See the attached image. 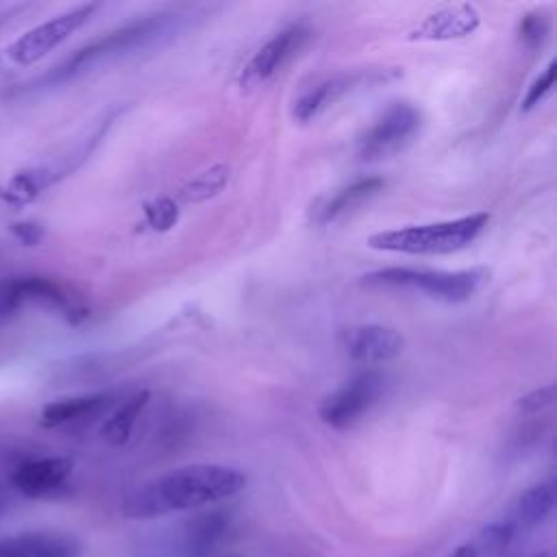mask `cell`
Masks as SVG:
<instances>
[{
	"label": "cell",
	"instance_id": "277c9868",
	"mask_svg": "<svg viewBox=\"0 0 557 557\" xmlns=\"http://www.w3.org/2000/svg\"><path fill=\"white\" fill-rule=\"evenodd\" d=\"M487 281L485 268L468 270H426V268H381L363 276V285L387 289H416L435 300L466 302Z\"/></svg>",
	"mask_w": 557,
	"mask_h": 557
},
{
	"label": "cell",
	"instance_id": "5b68a950",
	"mask_svg": "<svg viewBox=\"0 0 557 557\" xmlns=\"http://www.w3.org/2000/svg\"><path fill=\"white\" fill-rule=\"evenodd\" d=\"M28 302L54 309L74 324L87 315L85 307L61 283L52 278L13 276L0 283V322L13 318Z\"/></svg>",
	"mask_w": 557,
	"mask_h": 557
},
{
	"label": "cell",
	"instance_id": "4316f807",
	"mask_svg": "<svg viewBox=\"0 0 557 557\" xmlns=\"http://www.w3.org/2000/svg\"><path fill=\"white\" fill-rule=\"evenodd\" d=\"M11 233L15 235V239L24 246H37L44 242L46 231L41 224L33 222V220H24V222H15L11 224Z\"/></svg>",
	"mask_w": 557,
	"mask_h": 557
},
{
	"label": "cell",
	"instance_id": "d6986e66",
	"mask_svg": "<svg viewBox=\"0 0 557 557\" xmlns=\"http://www.w3.org/2000/svg\"><path fill=\"white\" fill-rule=\"evenodd\" d=\"M54 181L48 168H30L13 174L4 187H0V198L13 207L30 205L50 183Z\"/></svg>",
	"mask_w": 557,
	"mask_h": 557
},
{
	"label": "cell",
	"instance_id": "7c38bea8",
	"mask_svg": "<svg viewBox=\"0 0 557 557\" xmlns=\"http://www.w3.org/2000/svg\"><path fill=\"white\" fill-rule=\"evenodd\" d=\"M0 557H81V544L61 533H20L0 540Z\"/></svg>",
	"mask_w": 557,
	"mask_h": 557
},
{
	"label": "cell",
	"instance_id": "9c48e42d",
	"mask_svg": "<svg viewBox=\"0 0 557 557\" xmlns=\"http://www.w3.org/2000/svg\"><path fill=\"white\" fill-rule=\"evenodd\" d=\"M311 30L307 24L296 22L272 35L246 63L239 74L242 89H255L268 83L309 39Z\"/></svg>",
	"mask_w": 557,
	"mask_h": 557
},
{
	"label": "cell",
	"instance_id": "4fadbf2b",
	"mask_svg": "<svg viewBox=\"0 0 557 557\" xmlns=\"http://www.w3.org/2000/svg\"><path fill=\"white\" fill-rule=\"evenodd\" d=\"M479 26V13L472 4H455L446 7L433 15H429L411 35L409 39H429V41H444V39H459L474 33Z\"/></svg>",
	"mask_w": 557,
	"mask_h": 557
},
{
	"label": "cell",
	"instance_id": "cb8c5ba5",
	"mask_svg": "<svg viewBox=\"0 0 557 557\" xmlns=\"http://www.w3.org/2000/svg\"><path fill=\"white\" fill-rule=\"evenodd\" d=\"M555 74H557V63L550 61L546 65V70L531 83V87L527 89L524 98H522V109L529 111L533 107H537L550 91H553V85H555Z\"/></svg>",
	"mask_w": 557,
	"mask_h": 557
},
{
	"label": "cell",
	"instance_id": "5bb4252c",
	"mask_svg": "<svg viewBox=\"0 0 557 557\" xmlns=\"http://www.w3.org/2000/svg\"><path fill=\"white\" fill-rule=\"evenodd\" d=\"M383 187H385V181L381 176L357 178V181L344 185L342 189H337L331 198H326L322 202V207L315 209L313 220L318 224H329V222L342 218L344 213L357 209L359 205L368 202L370 198H374Z\"/></svg>",
	"mask_w": 557,
	"mask_h": 557
},
{
	"label": "cell",
	"instance_id": "9a60e30c",
	"mask_svg": "<svg viewBox=\"0 0 557 557\" xmlns=\"http://www.w3.org/2000/svg\"><path fill=\"white\" fill-rule=\"evenodd\" d=\"M111 403L109 394H83V396H70L48 403L41 409L39 424L46 429L72 424L78 420H87L98 416L102 409H107Z\"/></svg>",
	"mask_w": 557,
	"mask_h": 557
},
{
	"label": "cell",
	"instance_id": "ac0fdd59",
	"mask_svg": "<svg viewBox=\"0 0 557 557\" xmlns=\"http://www.w3.org/2000/svg\"><path fill=\"white\" fill-rule=\"evenodd\" d=\"M150 400V392L141 389L133 396H128L102 424V440L111 446H122L128 442L131 433H133V426L137 422V418L141 416V411L146 409Z\"/></svg>",
	"mask_w": 557,
	"mask_h": 557
},
{
	"label": "cell",
	"instance_id": "603a6c76",
	"mask_svg": "<svg viewBox=\"0 0 557 557\" xmlns=\"http://www.w3.org/2000/svg\"><path fill=\"white\" fill-rule=\"evenodd\" d=\"M144 213H146V222L154 231H168L178 220V207L170 198H159V200L146 205Z\"/></svg>",
	"mask_w": 557,
	"mask_h": 557
},
{
	"label": "cell",
	"instance_id": "7402d4cb",
	"mask_svg": "<svg viewBox=\"0 0 557 557\" xmlns=\"http://www.w3.org/2000/svg\"><path fill=\"white\" fill-rule=\"evenodd\" d=\"M548 30H550V22L544 13H529L520 20L518 24V35H520V41L527 46V48H537L544 44V39L548 37Z\"/></svg>",
	"mask_w": 557,
	"mask_h": 557
},
{
	"label": "cell",
	"instance_id": "ba28073f",
	"mask_svg": "<svg viewBox=\"0 0 557 557\" xmlns=\"http://www.w3.org/2000/svg\"><path fill=\"white\" fill-rule=\"evenodd\" d=\"M422 113L409 102H394L359 139V157L363 161H381L403 150L420 131Z\"/></svg>",
	"mask_w": 557,
	"mask_h": 557
},
{
	"label": "cell",
	"instance_id": "f546056e",
	"mask_svg": "<svg viewBox=\"0 0 557 557\" xmlns=\"http://www.w3.org/2000/svg\"><path fill=\"white\" fill-rule=\"evenodd\" d=\"M228 557H235V555H228Z\"/></svg>",
	"mask_w": 557,
	"mask_h": 557
},
{
	"label": "cell",
	"instance_id": "8fae6325",
	"mask_svg": "<svg viewBox=\"0 0 557 557\" xmlns=\"http://www.w3.org/2000/svg\"><path fill=\"white\" fill-rule=\"evenodd\" d=\"M72 468L74 463L70 457H35L22 461L13 470L11 483L20 494L28 498H44L59 492L65 485V481L72 474Z\"/></svg>",
	"mask_w": 557,
	"mask_h": 557
},
{
	"label": "cell",
	"instance_id": "83f0119b",
	"mask_svg": "<svg viewBox=\"0 0 557 557\" xmlns=\"http://www.w3.org/2000/svg\"><path fill=\"white\" fill-rule=\"evenodd\" d=\"M450 557H479V550L474 546H470V544H461V546H457L453 550Z\"/></svg>",
	"mask_w": 557,
	"mask_h": 557
},
{
	"label": "cell",
	"instance_id": "6da1fadb",
	"mask_svg": "<svg viewBox=\"0 0 557 557\" xmlns=\"http://www.w3.org/2000/svg\"><path fill=\"white\" fill-rule=\"evenodd\" d=\"M244 487L246 474L237 468L222 463L181 466L131 492L122 503V513L133 520L161 518L228 500Z\"/></svg>",
	"mask_w": 557,
	"mask_h": 557
},
{
	"label": "cell",
	"instance_id": "44dd1931",
	"mask_svg": "<svg viewBox=\"0 0 557 557\" xmlns=\"http://www.w3.org/2000/svg\"><path fill=\"white\" fill-rule=\"evenodd\" d=\"M224 527H226V518L222 511H209L200 516L189 531L194 546L200 550H207L213 544V540L224 531Z\"/></svg>",
	"mask_w": 557,
	"mask_h": 557
},
{
	"label": "cell",
	"instance_id": "7a4b0ae2",
	"mask_svg": "<svg viewBox=\"0 0 557 557\" xmlns=\"http://www.w3.org/2000/svg\"><path fill=\"white\" fill-rule=\"evenodd\" d=\"M181 26H183V17L176 13H154V15H146L135 22H128V24L89 41L87 46L78 48L63 63H59L46 76H41L37 81V85H41V87L59 85V83H65L104 61L126 57L137 50H144V48H152V46L174 37Z\"/></svg>",
	"mask_w": 557,
	"mask_h": 557
},
{
	"label": "cell",
	"instance_id": "8992f818",
	"mask_svg": "<svg viewBox=\"0 0 557 557\" xmlns=\"http://www.w3.org/2000/svg\"><path fill=\"white\" fill-rule=\"evenodd\" d=\"M96 11H98L96 2H87V4H78L74 9H67L50 20L33 26L24 35H20L13 44L7 46L4 57L11 63L22 65V67L37 63L48 52H52L57 46H61L70 35H74L78 28H83Z\"/></svg>",
	"mask_w": 557,
	"mask_h": 557
},
{
	"label": "cell",
	"instance_id": "3957f363",
	"mask_svg": "<svg viewBox=\"0 0 557 557\" xmlns=\"http://www.w3.org/2000/svg\"><path fill=\"white\" fill-rule=\"evenodd\" d=\"M487 213H470L455 220L411 224L403 228L379 231L368 237V246L403 255H450L468 248L487 226Z\"/></svg>",
	"mask_w": 557,
	"mask_h": 557
},
{
	"label": "cell",
	"instance_id": "484cf974",
	"mask_svg": "<svg viewBox=\"0 0 557 557\" xmlns=\"http://www.w3.org/2000/svg\"><path fill=\"white\" fill-rule=\"evenodd\" d=\"M553 400H555V385L548 383L546 387L533 389V392H529L527 396H522V398L518 400V409H522V411H527V413H537V411L550 407Z\"/></svg>",
	"mask_w": 557,
	"mask_h": 557
},
{
	"label": "cell",
	"instance_id": "e0dca14e",
	"mask_svg": "<svg viewBox=\"0 0 557 557\" xmlns=\"http://www.w3.org/2000/svg\"><path fill=\"white\" fill-rule=\"evenodd\" d=\"M555 507V485L553 481L537 483L529 490H524L518 500L511 507V516L507 518L516 531L518 529H531L544 522Z\"/></svg>",
	"mask_w": 557,
	"mask_h": 557
},
{
	"label": "cell",
	"instance_id": "f1b7e54d",
	"mask_svg": "<svg viewBox=\"0 0 557 557\" xmlns=\"http://www.w3.org/2000/svg\"><path fill=\"white\" fill-rule=\"evenodd\" d=\"M4 507H7V500H4V496H2V492H0V516H2Z\"/></svg>",
	"mask_w": 557,
	"mask_h": 557
},
{
	"label": "cell",
	"instance_id": "52a82bcc",
	"mask_svg": "<svg viewBox=\"0 0 557 557\" xmlns=\"http://www.w3.org/2000/svg\"><path fill=\"white\" fill-rule=\"evenodd\" d=\"M385 389V376L374 370H361L333 394L324 396L320 403V420L331 429H348L361 420L363 413L372 409V405L381 398Z\"/></svg>",
	"mask_w": 557,
	"mask_h": 557
},
{
	"label": "cell",
	"instance_id": "ffe728a7",
	"mask_svg": "<svg viewBox=\"0 0 557 557\" xmlns=\"http://www.w3.org/2000/svg\"><path fill=\"white\" fill-rule=\"evenodd\" d=\"M228 178V170L226 165H213L211 170L198 174L185 189H183V198L185 200H207L211 196H215Z\"/></svg>",
	"mask_w": 557,
	"mask_h": 557
},
{
	"label": "cell",
	"instance_id": "30bf717a",
	"mask_svg": "<svg viewBox=\"0 0 557 557\" xmlns=\"http://www.w3.org/2000/svg\"><path fill=\"white\" fill-rule=\"evenodd\" d=\"M342 344L352 361L363 366H376L396 359L403 352L405 339L392 326L359 324L344 331Z\"/></svg>",
	"mask_w": 557,
	"mask_h": 557
},
{
	"label": "cell",
	"instance_id": "d4e9b609",
	"mask_svg": "<svg viewBox=\"0 0 557 557\" xmlns=\"http://www.w3.org/2000/svg\"><path fill=\"white\" fill-rule=\"evenodd\" d=\"M516 527L509 520H500V522H492L481 531V542L490 548V550H503L516 535Z\"/></svg>",
	"mask_w": 557,
	"mask_h": 557
},
{
	"label": "cell",
	"instance_id": "2e32d148",
	"mask_svg": "<svg viewBox=\"0 0 557 557\" xmlns=\"http://www.w3.org/2000/svg\"><path fill=\"white\" fill-rule=\"evenodd\" d=\"M357 76H348V74H337L331 78H324L320 83H315L313 87H309L307 91L300 94V98L294 102V117L298 122H309L315 115H320L329 104L337 102L344 94H348L355 85H357Z\"/></svg>",
	"mask_w": 557,
	"mask_h": 557
}]
</instances>
